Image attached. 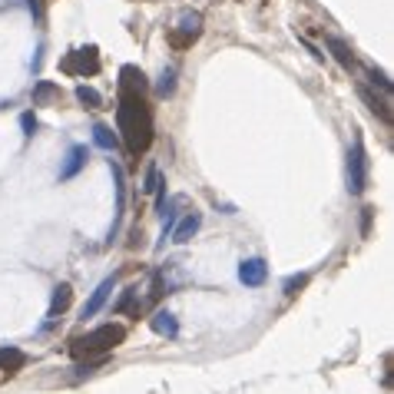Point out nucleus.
Wrapping results in <instances>:
<instances>
[{
    "label": "nucleus",
    "mask_w": 394,
    "mask_h": 394,
    "mask_svg": "<svg viewBox=\"0 0 394 394\" xmlns=\"http://www.w3.org/2000/svg\"><path fill=\"white\" fill-rule=\"evenodd\" d=\"M123 83H119V106H116V123L119 133L126 140V149L133 156L146 153L153 146V113L143 100V89H146V77H143L136 66H123Z\"/></svg>",
    "instance_id": "1"
},
{
    "label": "nucleus",
    "mask_w": 394,
    "mask_h": 394,
    "mask_svg": "<svg viewBox=\"0 0 394 394\" xmlns=\"http://www.w3.org/2000/svg\"><path fill=\"white\" fill-rule=\"evenodd\" d=\"M126 338V328L123 325H100V328L87 331V335H80L70 342V351L77 358H96V355H106V351H113L116 344H123Z\"/></svg>",
    "instance_id": "2"
},
{
    "label": "nucleus",
    "mask_w": 394,
    "mask_h": 394,
    "mask_svg": "<svg viewBox=\"0 0 394 394\" xmlns=\"http://www.w3.org/2000/svg\"><path fill=\"white\" fill-rule=\"evenodd\" d=\"M365 186H368V153H365V143L358 136L348 149V192L361 196Z\"/></svg>",
    "instance_id": "3"
},
{
    "label": "nucleus",
    "mask_w": 394,
    "mask_h": 394,
    "mask_svg": "<svg viewBox=\"0 0 394 394\" xmlns=\"http://www.w3.org/2000/svg\"><path fill=\"white\" fill-rule=\"evenodd\" d=\"M66 73H77V77H87V73H96L100 70V53L96 47H83V50H73L64 60Z\"/></svg>",
    "instance_id": "4"
},
{
    "label": "nucleus",
    "mask_w": 394,
    "mask_h": 394,
    "mask_svg": "<svg viewBox=\"0 0 394 394\" xmlns=\"http://www.w3.org/2000/svg\"><path fill=\"white\" fill-rule=\"evenodd\" d=\"M199 34H203V17H199L196 10H186L182 17H179L176 34H173L169 40H173V47H179V50H182V47H189V43L199 37Z\"/></svg>",
    "instance_id": "5"
},
{
    "label": "nucleus",
    "mask_w": 394,
    "mask_h": 394,
    "mask_svg": "<svg viewBox=\"0 0 394 394\" xmlns=\"http://www.w3.org/2000/svg\"><path fill=\"white\" fill-rule=\"evenodd\" d=\"M268 279V265L262 258H245L239 265V282L242 285H249V289H258V285H265Z\"/></svg>",
    "instance_id": "6"
},
{
    "label": "nucleus",
    "mask_w": 394,
    "mask_h": 394,
    "mask_svg": "<svg viewBox=\"0 0 394 394\" xmlns=\"http://www.w3.org/2000/svg\"><path fill=\"white\" fill-rule=\"evenodd\" d=\"M113 285H116L113 279H103L100 285H96V292L87 298V305L80 308V318H96V315H100L103 305L110 302V292H113Z\"/></svg>",
    "instance_id": "7"
},
{
    "label": "nucleus",
    "mask_w": 394,
    "mask_h": 394,
    "mask_svg": "<svg viewBox=\"0 0 394 394\" xmlns=\"http://www.w3.org/2000/svg\"><path fill=\"white\" fill-rule=\"evenodd\" d=\"M83 166H87V149L83 146H70V153H66L64 166H60V182H70Z\"/></svg>",
    "instance_id": "8"
},
{
    "label": "nucleus",
    "mask_w": 394,
    "mask_h": 394,
    "mask_svg": "<svg viewBox=\"0 0 394 394\" xmlns=\"http://www.w3.org/2000/svg\"><path fill=\"white\" fill-rule=\"evenodd\" d=\"M358 96H361V100H365V103L371 106V113L381 116L384 123L391 126V106H388V96H374V93H371L368 87H358Z\"/></svg>",
    "instance_id": "9"
},
{
    "label": "nucleus",
    "mask_w": 394,
    "mask_h": 394,
    "mask_svg": "<svg viewBox=\"0 0 394 394\" xmlns=\"http://www.w3.org/2000/svg\"><path fill=\"white\" fill-rule=\"evenodd\" d=\"M199 222H203V219H199V212H189V216L182 219L176 229L169 232V235H173V242H176V245H186V242H189L192 235L199 232Z\"/></svg>",
    "instance_id": "10"
},
{
    "label": "nucleus",
    "mask_w": 394,
    "mask_h": 394,
    "mask_svg": "<svg viewBox=\"0 0 394 394\" xmlns=\"http://www.w3.org/2000/svg\"><path fill=\"white\" fill-rule=\"evenodd\" d=\"M73 302V289H70V282H60L57 289H53V298H50V318L64 315L66 308Z\"/></svg>",
    "instance_id": "11"
},
{
    "label": "nucleus",
    "mask_w": 394,
    "mask_h": 394,
    "mask_svg": "<svg viewBox=\"0 0 394 394\" xmlns=\"http://www.w3.org/2000/svg\"><path fill=\"white\" fill-rule=\"evenodd\" d=\"M325 47H328L331 53H335V60L344 66V70H355V53L348 50V43L338 37H325Z\"/></svg>",
    "instance_id": "12"
},
{
    "label": "nucleus",
    "mask_w": 394,
    "mask_h": 394,
    "mask_svg": "<svg viewBox=\"0 0 394 394\" xmlns=\"http://www.w3.org/2000/svg\"><path fill=\"white\" fill-rule=\"evenodd\" d=\"M149 328L156 331V335H166V338H173L176 335V318H173V312H166V308H159L153 318H149Z\"/></svg>",
    "instance_id": "13"
},
{
    "label": "nucleus",
    "mask_w": 394,
    "mask_h": 394,
    "mask_svg": "<svg viewBox=\"0 0 394 394\" xmlns=\"http://www.w3.org/2000/svg\"><path fill=\"white\" fill-rule=\"evenodd\" d=\"M27 365V355L24 351H17V348H0V368L7 371V374H17V371H24Z\"/></svg>",
    "instance_id": "14"
},
{
    "label": "nucleus",
    "mask_w": 394,
    "mask_h": 394,
    "mask_svg": "<svg viewBox=\"0 0 394 394\" xmlns=\"http://www.w3.org/2000/svg\"><path fill=\"white\" fill-rule=\"evenodd\" d=\"M93 143H96L100 149H106V153H113L116 146H119L116 133H113L110 126H103V123H96V126H93Z\"/></svg>",
    "instance_id": "15"
},
{
    "label": "nucleus",
    "mask_w": 394,
    "mask_h": 394,
    "mask_svg": "<svg viewBox=\"0 0 394 394\" xmlns=\"http://www.w3.org/2000/svg\"><path fill=\"white\" fill-rule=\"evenodd\" d=\"M136 298H140V289H126L123 298H119V305H116V312H119V315H136V312H140V308H136Z\"/></svg>",
    "instance_id": "16"
},
{
    "label": "nucleus",
    "mask_w": 394,
    "mask_h": 394,
    "mask_svg": "<svg viewBox=\"0 0 394 394\" xmlns=\"http://www.w3.org/2000/svg\"><path fill=\"white\" fill-rule=\"evenodd\" d=\"M77 100L83 103L87 110H100V106H103V96L93 87H77Z\"/></svg>",
    "instance_id": "17"
},
{
    "label": "nucleus",
    "mask_w": 394,
    "mask_h": 394,
    "mask_svg": "<svg viewBox=\"0 0 394 394\" xmlns=\"http://www.w3.org/2000/svg\"><path fill=\"white\" fill-rule=\"evenodd\" d=\"M53 96H57V87H53V83H47V80H43V83H37V89H34V106H40V103L53 100Z\"/></svg>",
    "instance_id": "18"
},
{
    "label": "nucleus",
    "mask_w": 394,
    "mask_h": 394,
    "mask_svg": "<svg viewBox=\"0 0 394 394\" xmlns=\"http://www.w3.org/2000/svg\"><path fill=\"white\" fill-rule=\"evenodd\" d=\"M156 89L163 93V96H169L173 89H176V70L169 66V70H163V77H159V83H156Z\"/></svg>",
    "instance_id": "19"
},
{
    "label": "nucleus",
    "mask_w": 394,
    "mask_h": 394,
    "mask_svg": "<svg viewBox=\"0 0 394 394\" xmlns=\"http://www.w3.org/2000/svg\"><path fill=\"white\" fill-rule=\"evenodd\" d=\"M163 186V176H159V166H149V173H146V186H143V192H156Z\"/></svg>",
    "instance_id": "20"
},
{
    "label": "nucleus",
    "mask_w": 394,
    "mask_h": 394,
    "mask_svg": "<svg viewBox=\"0 0 394 394\" xmlns=\"http://www.w3.org/2000/svg\"><path fill=\"white\" fill-rule=\"evenodd\" d=\"M368 77H371V83H374V87H381L384 93H391V80L384 77L381 70H374V66H368Z\"/></svg>",
    "instance_id": "21"
},
{
    "label": "nucleus",
    "mask_w": 394,
    "mask_h": 394,
    "mask_svg": "<svg viewBox=\"0 0 394 394\" xmlns=\"http://www.w3.org/2000/svg\"><path fill=\"white\" fill-rule=\"evenodd\" d=\"M20 129H24V136H34V133H37V116L24 113L20 116Z\"/></svg>",
    "instance_id": "22"
},
{
    "label": "nucleus",
    "mask_w": 394,
    "mask_h": 394,
    "mask_svg": "<svg viewBox=\"0 0 394 394\" xmlns=\"http://www.w3.org/2000/svg\"><path fill=\"white\" fill-rule=\"evenodd\" d=\"M308 285V275H295V279H289V285H285V295H298V289H305Z\"/></svg>",
    "instance_id": "23"
},
{
    "label": "nucleus",
    "mask_w": 394,
    "mask_h": 394,
    "mask_svg": "<svg viewBox=\"0 0 394 394\" xmlns=\"http://www.w3.org/2000/svg\"><path fill=\"white\" fill-rule=\"evenodd\" d=\"M361 212H365V216H361V232H365V235H368V226H371V212H374V209H361Z\"/></svg>",
    "instance_id": "24"
},
{
    "label": "nucleus",
    "mask_w": 394,
    "mask_h": 394,
    "mask_svg": "<svg viewBox=\"0 0 394 394\" xmlns=\"http://www.w3.org/2000/svg\"><path fill=\"white\" fill-rule=\"evenodd\" d=\"M24 3H27V7H30V10H34V13H40V7H37V0H24Z\"/></svg>",
    "instance_id": "25"
}]
</instances>
